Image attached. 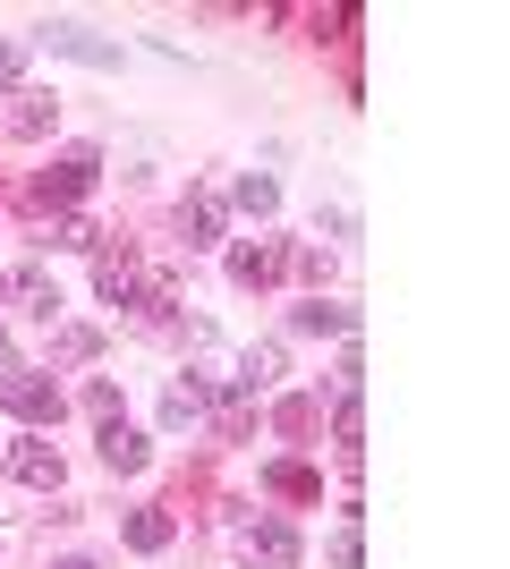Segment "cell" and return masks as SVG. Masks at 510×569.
<instances>
[{"instance_id": "16", "label": "cell", "mask_w": 510, "mask_h": 569, "mask_svg": "<svg viewBox=\"0 0 510 569\" xmlns=\"http://www.w3.org/2000/svg\"><path fill=\"white\" fill-rule=\"evenodd\" d=\"M230 204H239V213H256V221H264V213H281V188H272L264 170H247L239 188H230Z\"/></svg>"}, {"instance_id": "19", "label": "cell", "mask_w": 510, "mask_h": 569, "mask_svg": "<svg viewBox=\"0 0 510 569\" xmlns=\"http://www.w3.org/2000/svg\"><path fill=\"white\" fill-rule=\"evenodd\" d=\"M196 417H204V391H196V382L162 391V426H170V433H179V426H196Z\"/></svg>"}, {"instance_id": "21", "label": "cell", "mask_w": 510, "mask_h": 569, "mask_svg": "<svg viewBox=\"0 0 510 569\" xmlns=\"http://www.w3.org/2000/svg\"><path fill=\"white\" fill-rule=\"evenodd\" d=\"M358 433H366L358 400H340V408H332V442H340V451H358Z\"/></svg>"}, {"instance_id": "1", "label": "cell", "mask_w": 510, "mask_h": 569, "mask_svg": "<svg viewBox=\"0 0 510 569\" xmlns=\"http://www.w3.org/2000/svg\"><path fill=\"white\" fill-rule=\"evenodd\" d=\"M94 179H102V153H94V144H69L51 170L26 179V213H77V196L94 188Z\"/></svg>"}, {"instance_id": "6", "label": "cell", "mask_w": 510, "mask_h": 569, "mask_svg": "<svg viewBox=\"0 0 510 569\" xmlns=\"http://www.w3.org/2000/svg\"><path fill=\"white\" fill-rule=\"evenodd\" d=\"M137 281H146V272H137V256H128V247H102V256H94V298H102V307H128V298H137Z\"/></svg>"}, {"instance_id": "23", "label": "cell", "mask_w": 510, "mask_h": 569, "mask_svg": "<svg viewBox=\"0 0 510 569\" xmlns=\"http://www.w3.org/2000/svg\"><path fill=\"white\" fill-rule=\"evenodd\" d=\"M18 77H26V43H0V94H18Z\"/></svg>"}, {"instance_id": "11", "label": "cell", "mask_w": 510, "mask_h": 569, "mask_svg": "<svg viewBox=\"0 0 510 569\" xmlns=\"http://www.w3.org/2000/svg\"><path fill=\"white\" fill-rule=\"evenodd\" d=\"M247 552H256V569H298V536H290L281 519L247 527Z\"/></svg>"}, {"instance_id": "24", "label": "cell", "mask_w": 510, "mask_h": 569, "mask_svg": "<svg viewBox=\"0 0 510 569\" xmlns=\"http://www.w3.org/2000/svg\"><path fill=\"white\" fill-rule=\"evenodd\" d=\"M332 561H340V569H366V545H358V527H340V536H332Z\"/></svg>"}, {"instance_id": "17", "label": "cell", "mask_w": 510, "mask_h": 569, "mask_svg": "<svg viewBox=\"0 0 510 569\" xmlns=\"http://www.w3.org/2000/svg\"><path fill=\"white\" fill-rule=\"evenodd\" d=\"M51 247H77V256H102V230H94L86 213H60V221H51Z\"/></svg>"}, {"instance_id": "18", "label": "cell", "mask_w": 510, "mask_h": 569, "mask_svg": "<svg viewBox=\"0 0 510 569\" xmlns=\"http://www.w3.org/2000/svg\"><path fill=\"white\" fill-rule=\"evenodd\" d=\"M94 349H102V332H94V323H60V332H51V357H69V366H86Z\"/></svg>"}, {"instance_id": "9", "label": "cell", "mask_w": 510, "mask_h": 569, "mask_svg": "<svg viewBox=\"0 0 510 569\" xmlns=\"http://www.w3.org/2000/svg\"><path fill=\"white\" fill-rule=\"evenodd\" d=\"M179 238H188V256H196V247H213V238H221V196L188 188V204H179Z\"/></svg>"}, {"instance_id": "25", "label": "cell", "mask_w": 510, "mask_h": 569, "mask_svg": "<svg viewBox=\"0 0 510 569\" xmlns=\"http://www.w3.org/2000/svg\"><path fill=\"white\" fill-rule=\"evenodd\" d=\"M60 569H102V561H86V552H69V561H60Z\"/></svg>"}, {"instance_id": "20", "label": "cell", "mask_w": 510, "mask_h": 569, "mask_svg": "<svg viewBox=\"0 0 510 569\" xmlns=\"http://www.w3.org/2000/svg\"><path fill=\"white\" fill-rule=\"evenodd\" d=\"M272 375H281V349H272V340L239 357V382H272Z\"/></svg>"}, {"instance_id": "7", "label": "cell", "mask_w": 510, "mask_h": 569, "mask_svg": "<svg viewBox=\"0 0 510 569\" xmlns=\"http://www.w3.org/2000/svg\"><path fill=\"white\" fill-rule=\"evenodd\" d=\"M9 298H18L34 323H60V289H51L43 263H18V272H9Z\"/></svg>"}, {"instance_id": "12", "label": "cell", "mask_w": 510, "mask_h": 569, "mask_svg": "<svg viewBox=\"0 0 510 569\" xmlns=\"http://www.w3.org/2000/svg\"><path fill=\"white\" fill-rule=\"evenodd\" d=\"M264 485H272L281 501H323V476L307 468V459H272V468H264Z\"/></svg>"}, {"instance_id": "8", "label": "cell", "mask_w": 510, "mask_h": 569, "mask_svg": "<svg viewBox=\"0 0 510 569\" xmlns=\"http://www.w3.org/2000/svg\"><path fill=\"white\" fill-rule=\"evenodd\" d=\"M9 476H18V485H34V493H60V451H51V442H18V451H9Z\"/></svg>"}, {"instance_id": "14", "label": "cell", "mask_w": 510, "mask_h": 569, "mask_svg": "<svg viewBox=\"0 0 510 569\" xmlns=\"http://www.w3.org/2000/svg\"><path fill=\"white\" fill-rule=\"evenodd\" d=\"M316 426H323V408L307 400V391H290V400L272 408V433H290V442H307V433H316Z\"/></svg>"}, {"instance_id": "2", "label": "cell", "mask_w": 510, "mask_h": 569, "mask_svg": "<svg viewBox=\"0 0 510 569\" xmlns=\"http://www.w3.org/2000/svg\"><path fill=\"white\" fill-rule=\"evenodd\" d=\"M281 272H290V247H281V238H239V247H230V281L239 289H264V281H281Z\"/></svg>"}, {"instance_id": "4", "label": "cell", "mask_w": 510, "mask_h": 569, "mask_svg": "<svg viewBox=\"0 0 510 569\" xmlns=\"http://www.w3.org/2000/svg\"><path fill=\"white\" fill-rule=\"evenodd\" d=\"M51 119H60V94H34V86H18L9 94V111H0V128L18 144H34V137H51Z\"/></svg>"}, {"instance_id": "3", "label": "cell", "mask_w": 510, "mask_h": 569, "mask_svg": "<svg viewBox=\"0 0 510 569\" xmlns=\"http://www.w3.org/2000/svg\"><path fill=\"white\" fill-rule=\"evenodd\" d=\"M0 400L18 408L26 426H60V382H51V375H26V366H18V375L0 382Z\"/></svg>"}, {"instance_id": "15", "label": "cell", "mask_w": 510, "mask_h": 569, "mask_svg": "<svg viewBox=\"0 0 510 569\" xmlns=\"http://www.w3.org/2000/svg\"><path fill=\"white\" fill-rule=\"evenodd\" d=\"M170 536H179V519H170V510H128V545H137V552H162Z\"/></svg>"}, {"instance_id": "13", "label": "cell", "mask_w": 510, "mask_h": 569, "mask_svg": "<svg viewBox=\"0 0 510 569\" xmlns=\"http://www.w3.org/2000/svg\"><path fill=\"white\" fill-rule=\"evenodd\" d=\"M290 323H298V332H316V340H323V332H340V340L358 332V315H349V307H332V298H316V307H298Z\"/></svg>"}, {"instance_id": "5", "label": "cell", "mask_w": 510, "mask_h": 569, "mask_svg": "<svg viewBox=\"0 0 510 569\" xmlns=\"http://www.w3.org/2000/svg\"><path fill=\"white\" fill-rule=\"evenodd\" d=\"M43 43L69 51V60H86V69H120V43H102V34H86V26H69V18H51Z\"/></svg>"}, {"instance_id": "22", "label": "cell", "mask_w": 510, "mask_h": 569, "mask_svg": "<svg viewBox=\"0 0 510 569\" xmlns=\"http://www.w3.org/2000/svg\"><path fill=\"white\" fill-rule=\"evenodd\" d=\"M86 408H94L102 426H111V417H120V382H86Z\"/></svg>"}, {"instance_id": "10", "label": "cell", "mask_w": 510, "mask_h": 569, "mask_svg": "<svg viewBox=\"0 0 510 569\" xmlns=\"http://www.w3.org/2000/svg\"><path fill=\"white\" fill-rule=\"evenodd\" d=\"M146 459H153V442H146V433H128L120 417L102 426V468H111V476H137Z\"/></svg>"}]
</instances>
